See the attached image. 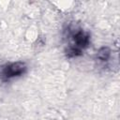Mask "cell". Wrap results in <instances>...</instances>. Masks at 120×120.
<instances>
[{
    "instance_id": "obj_4",
    "label": "cell",
    "mask_w": 120,
    "mask_h": 120,
    "mask_svg": "<svg viewBox=\"0 0 120 120\" xmlns=\"http://www.w3.org/2000/svg\"><path fill=\"white\" fill-rule=\"evenodd\" d=\"M64 53L66 55L67 58L68 59H73V58H77V57H80L83 54V52L74 46H71V45H67L66 48H65V51H64Z\"/></svg>"
},
{
    "instance_id": "obj_3",
    "label": "cell",
    "mask_w": 120,
    "mask_h": 120,
    "mask_svg": "<svg viewBox=\"0 0 120 120\" xmlns=\"http://www.w3.org/2000/svg\"><path fill=\"white\" fill-rule=\"evenodd\" d=\"M95 57H96V60L99 64H101L103 66H106L112 58V50H111V48L108 47V46L100 47L97 51Z\"/></svg>"
},
{
    "instance_id": "obj_2",
    "label": "cell",
    "mask_w": 120,
    "mask_h": 120,
    "mask_svg": "<svg viewBox=\"0 0 120 120\" xmlns=\"http://www.w3.org/2000/svg\"><path fill=\"white\" fill-rule=\"evenodd\" d=\"M27 71V65L22 61L8 62L0 65V81L3 82H9L19 78Z\"/></svg>"
},
{
    "instance_id": "obj_1",
    "label": "cell",
    "mask_w": 120,
    "mask_h": 120,
    "mask_svg": "<svg viewBox=\"0 0 120 120\" xmlns=\"http://www.w3.org/2000/svg\"><path fill=\"white\" fill-rule=\"evenodd\" d=\"M65 37L69 43L68 45L74 46L82 52L86 50L91 43V35L88 31L82 29L80 26H75L68 24V27L64 30Z\"/></svg>"
}]
</instances>
